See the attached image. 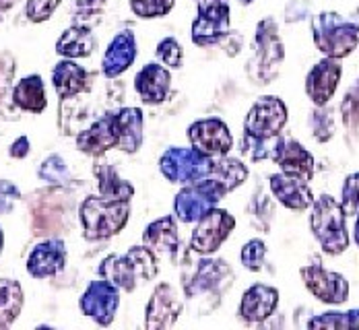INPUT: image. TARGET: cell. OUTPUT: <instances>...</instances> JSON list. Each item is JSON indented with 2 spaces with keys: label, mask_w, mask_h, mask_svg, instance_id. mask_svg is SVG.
<instances>
[{
  "label": "cell",
  "mask_w": 359,
  "mask_h": 330,
  "mask_svg": "<svg viewBox=\"0 0 359 330\" xmlns=\"http://www.w3.org/2000/svg\"><path fill=\"white\" fill-rule=\"evenodd\" d=\"M143 244L155 252L157 258L176 260L180 252V233L176 215H163L151 221L143 231Z\"/></svg>",
  "instance_id": "cb8c5ba5"
},
{
  "label": "cell",
  "mask_w": 359,
  "mask_h": 330,
  "mask_svg": "<svg viewBox=\"0 0 359 330\" xmlns=\"http://www.w3.org/2000/svg\"><path fill=\"white\" fill-rule=\"evenodd\" d=\"M21 198L19 186L11 180H0V215H8Z\"/></svg>",
  "instance_id": "7bdbcfd3"
},
{
  "label": "cell",
  "mask_w": 359,
  "mask_h": 330,
  "mask_svg": "<svg viewBox=\"0 0 359 330\" xmlns=\"http://www.w3.org/2000/svg\"><path fill=\"white\" fill-rule=\"evenodd\" d=\"M279 289L266 283H254L250 285L240 299L238 316L246 324H262L269 320L277 308H279Z\"/></svg>",
  "instance_id": "e0dca14e"
},
{
  "label": "cell",
  "mask_w": 359,
  "mask_h": 330,
  "mask_svg": "<svg viewBox=\"0 0 359 330\" xmlns=\"http://www.w3.org/2000/svg\"><path fill=\"white\" fill-rule=\"evenodd\" d=\"M275 145H277V139H258L248 132H244V137H242V153L246 157H250L252 163L273 159Z\"/></svg>",
  "instance_id": "8d00e7d4"
},
{
  "label": "cell",
  "mask_w": 359,
  "mask_h": 330,
  "mask_svg": "<svg viewBox=\"0 0 359 330\" xmlns=\"http://www.w3.org/2000/svg\"><path fill=\"white\" fill-rule=\"evenodd\" d=\"M227 194V188L213 176L184 184L174 198V215L182 223H196L219 207Z\"/></svg>",
  "instance_id": "5b68a950"
},
{
  "label": "cell",
  "mask_w": 359,
  "mask_h": 330,
  "mask_svg": "<svg viewBox=\"0 0 359 330\" xmlns=\"http://www.w3.org/2000/svg\"><path fill=\"white\" fill-rule=\"evenodd\" d=\"M310 231L318 242L320 250L328 256H341L349 244L347 213L339 198L332 194H320L310 207Z\"/></svg>",
  "instance_id": "7a4b0ae2"
},
{
  "label": "cell",
  "mask_w": 359,
  "mask_h": 330,
  "mask_svg": "<svg viewBox=\"0 0 359 330\" xmlns=\"http://www.w3.org/2000/svg\"><path fill=\"white\" fill-rule=\"evenodd\" d=\"M341 120L349 132H359V78L345 91L341 99Z\"/></svg>",
  "instance_id": "e575fe53"
},
{
  "label": "cell",
  "mask_w": 359,
  "mask_h": 330,
  "mask_svg": "<svg viewBox=\"0 0 359 330\" xmlns=\"http://www.w3.org/2000/svg\"><path fill=\"white\" fill-rule=\"evenodd\" d=\"M229 0H196V19L192 21V43L198 48L221 46L231 34Z\"/></svg>",
  "instance_id": "52a82bcc"
},
{
  "label": "cell",
  "mask_w": 359,
  "mask_h": 330,
  "mask_svg": "<svg viewBox=\"0 0 359 330\" xmlns=\"http://www.w3.org/2000/svg\"><path fill=\"white\" fill-rule=\"evenodd\" d=\"M62 0H27L25 4V17L32 21V23H43L48 21L56 8L60 6Z\"/></svg>",
  "instance_id": "b9f144b4"
},
{
  "label": "cell",
  "mask_w": 359,
  "mask_h": 330,
  "mask_svg": "<svg viewBox=\"0 0 359 330\" xmlns=\"http://www.w3.org/2000/svg\"><path fill=\"white\" fill-rule=\"evenodd\" d=\"M52 85L56 89V95L60 102L74 99L76 95L89 93L93 87V74L85 71L76 60L62 58L54 69H52Z\"/></svg>",
  "instance_id": "603a6c76"
},
{
  "label": "cell",
  "mask_w": 359,
  "mask_h": 330,
  "mask_svg": "<svg viewBox=\"0 0 359 330\" xmlns=\"http://www.w3.org/2000/svg\"><path fill=\"white\" fill-rule=\"evenodd\" d=\"M233 229H236V217L229 211L215 207L211 213H207L203 219L194 223L190 235V248L201 256H211L227 242Z\"/></svg>",
  "instance_id": "30bf717a"
},
{
  "label": "cell",
  "mask_w": 359,
  "mask_h": 330,
  "mask_svg": "<svg viewBox=\"0 0 359 330\" xmlns=\"http://www.w3.org/2000/svg\"><path fill=\"white\" fill-rule=\"evenodd\" d=\"M159 273V258L147 246H133L124 254H109L100 266L97 275L102 279H108L120 291L133 294L147 281H153Z\"/></svg>",
  "instance_id": "6da1fadb"
},
{
  "label": "cell",
  "mask_w": 359,
  "mask_h": 330,
  "mask_svg": "<svg viewBox=\"0 0 359 330\" xmlns=\"http://www.w3.org/2000/svg\"><path fill=\"white\" fill-rule=\"evenodd\" d=\"M186 137L190 141V145L211 157H223L229 155V151L233 149V137L229 126L221 120V118H201L194 120L188 130Z\"/></svg>",
  "instance_id": "4fadbf2b"
},
{
  "label": "cell",
  "mask_w": 359,
  "mask_h": 330,
  "mask_svg": "<svg viewBox=\"0 0 359 330\" xmlns=\"http://www.w3.org/2000/svg\"><path fill=\"white\" fill-rule=\"evenodd\" d=\"M74 143L83 155H89L93 159L106 155L109 149H118V135L114 128V111L104 114L102 118L91 122L87 128H83L76 135Z\"/></svg>",
  "instance_id": "44dd1931"
},
{
  "label": "cell",
  "mask_w": 359,
  "mask_h": 330,
  "mask_svg": "<svg viewBox=\"0 0 359 330\" xmlns=\"http://www.w3.org/2000/svg\"><path fill=\"white\" fill-rule=\"evenodd\" d=\"M120 308V287L108 279H97L87 285L79 297V310L83 316L91 318L97 326H109Z\"/></svg>",
  "instance_id": "7c38bea8"
},
{
  "label": "cell",
  "mask_w": 359,
  "mask_h": 330,
  "mask_svg": "<svg viewBox=\"0 0 359 330\" xmlns=\"http://www.w3.org/2000/svg\"><path fill=\"white\" fill-rule=\"evenodd\" d=\"M139 56V43L133 32H120L111 37L104 58H102V73L106 78H118L126 73Z\"/></svg>",
  "instance_id": "7402d4cb"
},
{
  "label": "cell",
  "mask_w": 359,
  "mask_h": 330,
  "mask_svg": "<svg viewBox=\"0 0 359 330\" xmlns=\"http://www.w3.org/2000/svg\"><path fill=\"white\" fill-rule=\"evenodd\" d=\"M269 188H271V192L279 205H283L285 209L295 211V213L308 211L316 200L310 184L299 180V178H291L283 172L269 176Z\"/></svg>",
  "instance_id": "ffe728a7"
},
{
  "label": "cell",
  "mask_w": 359,
  "mask_h": 330,
  "mask_svg": "<svg viewBox=\"0 0 359 330\" xmlns=\"http://www.w3.org/2000/svg\"><path fill=\"white\" fill-rule=\"evenodd\" d=\"M289 120L285 102L277 95H260L244 118V132L258 139H277Z\"/></svg>",
  "instance_id": "ba28073f"
},
{
  "label": "cell",
  "mask_w": 359,
  "mask_h": 330,
  "mask_svg": "<svg viewBox=\"0 0 359 330\" xmlns=\"http://www.w3.org/2000/svg\"><path fill=\"white\" fill-rule=\"evenodd\" d=\"M229 275V266L225 260L221 258H205L198 262V268L192 277V281L186 287V295L194 297L201 291H213L221 285V281H225V277Z\"/></svg>",
  "instance_id": "f1b7e54d"
},
{
  "label": "cell",
  "mask_w": 359,
  "mask_h": 330,
  "mask_svg": "<svg viewBox=\"0 0 359 330\" xmlns=\"http://www.w3.org/2000/svg\"><path fill=\"white\" fill-rule=\"evenodd\" d=\"M299 277H302L306 289L326 305H343L349 299L351 287H349L347 277L324 268L318 262L302 266Z\"/></svg>",
  "instance_id": "8fae6325"
},
{
  "label": "cell",
  "mask_w": 359,
  "mask_h": 330,
  "mask_svg": "<svg viewBox=\"0 0 359 330\" xmlns=\"http://www.w3.org/2000/svg\"><path fill=\"white\" fill-rule=\"evenodd\" d=\"M211 176L223 184L227 188V192H233L248 180L250 172H248V165H244L242 159L223 155V157L215 159V167H213Z\"/></svg>",
  "instance_id": "4dcf8cb0"
},
{
  "label": "cell",
  "mask_w": 359,
  "mask_h": 330,
  "mask_svg": "<svg viewBox=\"0 0 359 330\" xmlns=\"http://www.w3.org/2000/svg\"><path fill=\"white\" fill-rule=\"evenodd\" d=\"M17 73V60L11 52L0 54V110H4L6 95H13V78Z\"/></svg>",
  "instance_id": "60d3db41"
},
{
  "label": "cell",
  "mask_w": 359,
  "mask_h": 330,
  "mask_svg": "<svg viewBox=\"0 0 359 330\" xmlns=\"http://www.w3.org/2000/svg\"><path fill=\"white\" fill-rule=\"evenodd\" d=\"M108 0H72V6L79 15H97Z\"/></svg>",
  "instance_id": "f6af8a7d"
},
{
  "label": "cell",
  "mask_w": 359,
  "mask_h": 330,
  "mask_svg": "<svg viewBox=\"0 0 359 330\" xmlns=\"http://www.w3.org/2000/svg\"><path fill=\"white\" fill-rule=\"evenodd\" d=\"M93 176L97 180V194L106 196V198H116V200H133L137 190L135 186L124 180L118 170L108 163L102 157H95V163H93Z\"/></svg>",
  "instance_id": "484cf974"
},
{
  "label": "cell",
  "mask_w": 359,
  "mask_h": 330,
  "mask_svg": "<svg viewBox=\"0 0 359 330\" xmlns=\"http://www.w3.org/2000/svg\"><path fill=\"white\" fill-rule=\"evenodd\" d=\"M155 56L161 64H165L168 69H180L184 62V50L180 46V41L174 36L163 37L157 48H155Z\"/></svg>",
  "instance_id": "f35d334b"
},
{
  "label": "cell",
  "mask_w": 359,
  "mask_h": 330,
  "mask_svg": "<svg viewBox=\"0 0 359 330\" xmlns=\"http://www.w3.org/2000/svg\"><path fill=\"white\" fill-rule=\"evenodd\" d=\"M67 244L58 238L39 242L27 256V275L34 279L56 277L67 266Z\"/></svg>",
  "instance_id": "d6986e66"
},
{
  "label": "cell",
  "mask_w": 359,
  "mask_h": 330,
  "mask_svg": "<svg viewBox=\"0 0 359 330\" xmlns=\"http://www.w3.org/2000/svg\"><path fill=\"white\" fill-rule=\"evenodd\" d=\"M238 2H240V4H244V6H246V4H252V2H254V0H238Z\"/></svg>",
  "instance_id": "f907efd6"
},
{
  "label": "cell",
  "mask_w": 359,
  "mask_h": 330,
  "mask_svg": "<svg viewBox=\"0 0 359 330\" xmlns=\"http://www.w3.org/2000/svg\"><path fill=\"white\" fill-rule=\"evenodd\" d=\"M273 161L279 165V172L287 174L291 178H299L304 182H310L316 172L314 155L293 137H283V135L277 137Z\"/></svg>",
  "instance_id": "9a60e30c"
},
{
  "label": "cell",
  "mask_w": 359,
  "mask_h": 330,
  "mask_svg": "<svg viewBox=\"0 0 359 330\" xmlns=\"http://www.w3.org/2000/svg\"><path fill=\"white\" fill-rule=\"evenodd\" d=\"M215 167V157L190 147H168L159 157V172L170 184L196 182L209 178Z\"/></svg>",
  "instance_id": "8992f818"
},
{
  "label": "cell",
  "mask_w": 359,
  "mask_h": 330,
  "mask_svg": "<svg viewBox=\"0 0 359 330\" xmlns=\"http://www.w3.org/2000/svg\"><path fill=\"white\" fill-rule=\"evenodd\" d=\"M37 176H39V180H43L50 186H67L72 180L69 163L58 153H52L41 161V165L37 170Z\"/></svg>",
  "instance_id": "836d02e7"
},
{
  "label": "cell",
  "mask_w": 359,
  "mask_h": 330,
  "mask_svg": "<svg viewBox=\"0 0 359 330\" xmlns=\"http://www.w3.org/2000/svg\"><path fill=\"white\" fill-rule=\"evenodd\" d=\"M97 41L93 32L87 25H72L62 32V36L56 41V54L60 58H71V60H81L89 58L95 50Z\"/></svg>",
  "instance_id": "83f0119b"
},
{
  "label": "cell",
  "mask_w": 359,
  "mask_h": 330,
  "mask_svg": "<svg viewBox=\"0 0 359 330\" xmlns=\"http://www.w3.org/2000/svg\"><path fill=\"white\" fill-rule=\"evenodd\" d=\"M308 13H310L308 4H304L302 0H293V2H289L287 6H285V21L287 23L304 21L308 17Z\"/></svg>",
  "instance_id": "ee69618b"
},
{
  "label": "cell",
  "mask_w": 359,
  "mask_h": 330,
  "mask_svg": "<svg viewBox=\"0 0 359 330\" xmlns=\"http://www.w3.org/2000/svg\"><path fill=\"white\" fill-rule=\"evenodd\" d=\"M172 89V69L161 62H149L135 74V91L144 106H161Z\"/></svg>",
  "instance_id": "ac0fdd59"
},
{
  "label": "cell",
  "mask_w": 359,
  "mask_h": 330,
  "mask_svg": "<svg viewBox=\"0 0 359 330\" xmlns=\"http://www.w3.org/2000/svg\"><path fill=\"white\" fill-rule=\"evenodd\" d=\"M341 205L347 213V217H355L359 215V172L349 174L343 186H341Z\"/></svg>",
  "instance_id": "ab89813d"
},
{
  "label": "cell",
  "mask_w": 359,
  "mask_h": 330,
  "mask_svg": "<svg viewBox=\"0 0 359 330\" xmlns=\"http://www.w3.org/2000/svg\"><path fill=\"white\" fill-rule=\"evenodd\" d=\"M254 46H256L258 76L262 83H271L279 73V64L285 60V43L281 41L279 25L273 17H264L258 21Z\"/></svg>",
  "instance_id": "9c48e42d"
},
{
  "label": "cell",
  "mask_w": 359,
  "mask_h": 330,
  "mask_svg": "<svg viewBox=\"0 0 359 330\" xmlns=\"http://www.w3.org/2000/svg\"><path fill=\"white\" fill-rule=\"evenodd\" d=\"M11 2H13V0H0V21H2V13L11 6Z\"/></svg>",
  "instance_id": "c3c4849f"
},
{
  "label": "cell",
  "mask_w": 359,
  "mask_h": 330,
  "mask_svg": "<svg viewBox=\"0 0 359 330\" xmlns=\"http://www.w3.org/2000/svg\"><path fill=\"white\" fill-rule=\"evenodd\" d=\"M240 260H242L244 268L250 270V273L262 270L264 260H266V244H264V240H260V238H252V240H248V242L242 246Z\"/></svg>",
  "instance_id": "74e56055"
},
{
  "label": "cell",
  "mask_w": 359,
  "mask_h": 330,
  "mask_svg": "<svg viewBox=\"0 0 359 330\" xmlns=\"http://www.w3.org/2000/svg\"><path fill=\"white\" fill-rule=\"evenodd\" d=\"M308 329L328 330H359V308L351 310H326L308 320Z\"/></svg>",
  "instance_id": "1f68e13d"
},
{
  "label": "cell",
  "mask_w": 359,
  "mask_h": 330,
  "mask_svg": "<svg viewBox=\"0 0 359 330\" xmlns=\"http://www.w3.org/2000/svg\"><path fill=\"white\" fill-rule=\"evenodd\" d=\"M341 76H343L341 60L324 56L323 60H318L306 74L304 89H306L308 99L314 106H328L339 89Z\"/></svg>",
  "instance_id": "2e32d148"
},
{
  "label": "cell",
  "mask_w": 359,
  "mask_h": 330,
  "mask_svg": "<svg viewBox=\"0 0 359 330\" xmlns=\"http://www.w3.org/2000/svg\"><path fill=\"white\" fill-rule=\"evenodd\" d=\"M29 151H32V143H29V139H27L25 135H21V137H17V139L11 143V147H8V155H11L13 159H25V157L29 155Z\"/></svg>",
  "instance_id": "bcb514c9"
},
{
  "label": "cell",
  "mask_w": 359,
  "mask_h": 330,
  "mask_svg": "<svg viewBox=\"0 0 359 330\" xmlns=\"http://www.w3.org/2000/svg\"><path fill=\"white\" fill-rule=\"evenodd\" d=\"M182 310H184V303L180 299L178 291L170 283L155 285L153 294L147 301V308H144V329H172L178 322Z\"/></svg>",
  "instance_id": "5bb4252c"
},
{
  "label": "cell",
  "mask_w": 359,
  "mask_h": 330,
  "mask_svg": "<svg viewBox=\"0 0 359 330\" xmlns=\"http://www.w3.org/2000/svg\"><path fill=\"white\" fill-rule=\"evenodd\" d=\"M25 303L23 287L15 279H0V329L13 326Z\"/></svg>",
  "instance_id": "f546056e"
},
{
  "label": "cell",
  "mask_w": 359,
  "mask_h": 330,
  "mask_svg": "<svg viewBox=\"0 0 359 330\" xmlns=\"http://www.w3.org/2000/svg\"><path fill=\"white\" fill-rule=\"evenodd\" d=\"M308 128L314 137L316 143H328L332 137H334V114L328 106H314V110L310 111V118H308Z\"/></svg>",
  "instance_id": "d6a6232c"
},
{
  "label": "cell",
  "mask_w": 359,
  "mask_h": 330,
  "mask_svg": "<svg viewBox=\"0 0 359 330\" xmlns=\"http://www.w3.org/2000/svg\"><path fill=\"white\" fill-rule=\"evenodd\" d=\"M144 116L141 108H120L114 111V128L118 135V149L122 153L135 155L143 147Z\"/></svg>",
  "instance_id": "d4e9b609"
},
{
  "label": "cell",
  "mask_w": 359,
  "mask_h": 330,
  "mask_svg": "<svg viewBox=\"0 0 359 330\" xmlns=\"http://www.w3.org/2000/svg\"><path fill=\"white\" fill-rule=\"evenodd\" d=\"M11 102L15 104V108L27 114H41L48 108V99H46V85L43 78L39 74H27L23 76L15 87H13V95Z\"/></svg>",
  "instance_id": "4316f807"
},
{
  "label": "cell",
  "mask_w": 359,
  "mask_h": 330,
  "mask_svg": "<svg viewBox=\"0 0 359 330\" xmlns=\"http://www.w3.org/2000/svg\"><path fill=\"white\" fill-rule=\"evenodd\" d=\"M128 4L139 19H161L174 11L176 0H128Z\"/></svg>",
  "instance_id": "d590c367"
},
{
  "label": "cell",
  "mask_w": 359,
  "mask_h": 330,
  "mask_svg": "<svg viewBox=\"0 0 359 330\" xmlns=\"http://www.w3.org/2000/svg\"><path fill=\"white\" fill-rule=\"evenodd\" d=\"M312 39L323 56L343 60L359 48V23L334 11H323L312 17Z\"/></svg>",
  "instance_id": "277c9868"
},
{
  "label": "cell",
  "mask_w": 359,
  "mask_h": 330,
  "mask_svg": "<svg viewBox=\"0 0 359 330\" xmlns=\"http://www.w3.org/2000/svg\"><path fill=\"white\" fill-rule=\"evenodd\" d=\"M2 248H4V231L0 227V254H2Z\"/></svg>",
  "instance_id": "681fc988"
},
{
  "label": "cell",
  "mask_w": 359,
  "mask_h": 330,
  "mask_svg": "<svg viewBox=\"0 0 359 330\" xmlns=\"http://www.w3.org/2000/svg\"><path fill=\"white\" fill-rule=\"evenodd\" d=\"M130 219V200L106 198L102 194L87 196L79 207V221L87 242H104L118 235Z\"/></svg>",
  "instance_id": "3957f363"
},
{
  "label": "cell",
  "mask_w": 359,
  "mask_h": 330,
  "mask_svg": "<svg viewBox=\"0 0 359 330\" xmlns=\"http://www.w3.org/2000/svg\"><path fill=\"white\" fill-rule=\"evenodd\" d=\"M351 240L355 242V246L359 248V215H355V223H353V235H351Z\"/></svg>",
  "instance_id": "7dc6e473"
}]
</instances>
